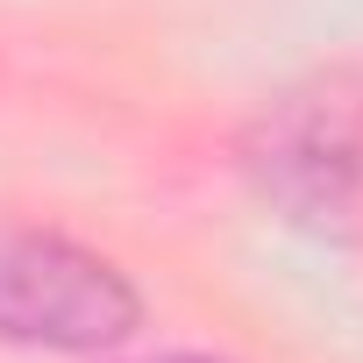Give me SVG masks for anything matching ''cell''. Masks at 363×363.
<instances>
[{"instance_id": "obj_1", "label": "cell", "mask_w": 363, "mask_h": 363, "mask_svg": "<svg viewBox=\"0 0 363 363\" xmlns=\"http://www.w3.org/2000/svg\"><path fill=\"white\" fill-rule=\"evenodd\" d=\"M235 164L285 228L363 242V79L328 72L278 93L242 128Z\"/></svg>"}, {"instance_id": "obj_2", "label": "cell", "mask_w": 363, "mask_h": 363, "mask_svg": "<svg viewBox=\"0 0 363 363\" xmlns=\"http://www.w3.org/2000/svg\"><path fill=\"white\" fill-rule=\"evenodd\" d=\"M135 328H143V292L128 285L121 264H107L72 235L0 221V342L93 356L128 342Z\"/></svg>"}, {"instance_id": "obj_3", "label": "cell", "mask_w": 363, "mask_h": 363, "mask_svg": "<svg viewBox=\"0 0 363 363\" xmlns=\"http://www.w3.org/2000/svg\"><path fill=\"white\" fill-rule=\"evenodd\" d=\"M157 363H221V356H157Z\"/></svg>"}]
</instances>
